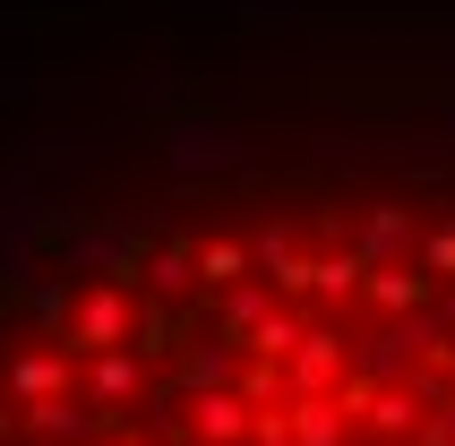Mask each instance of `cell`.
Instances as JSON below:
<instances>
[{
    "label": "cell",
    "mask_w": 455,
    "mask_h": 446,
    "mask_svg": "<svg viewBox=\"0 0 455 446\" xmlns=\"http://www.w3.org/2000/svg\"><path fill=\"white\" fill-rule=\"evenodd\" d=\"M0 446H455V121L224 95L9 147Z\"/></svg>",
    "instance_id": "1"
}]
</instances>
